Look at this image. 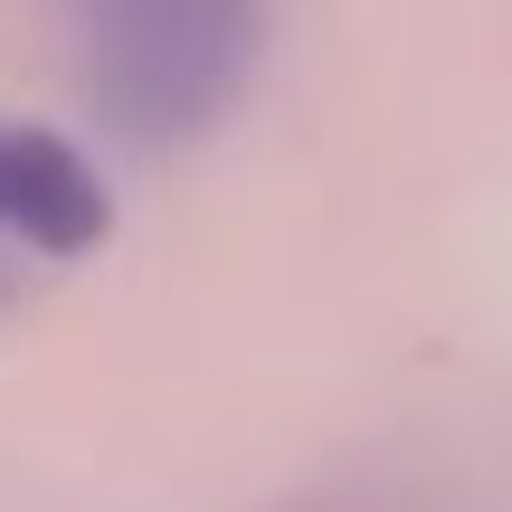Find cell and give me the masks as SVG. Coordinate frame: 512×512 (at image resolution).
I'll return each instance as SVG.
<instances>
[{"label":"cell","instance_id":"6da1fadb","mask_svg":"<svg viewBox=\"0 0 512 512\" xmlns=\"http://www.w3.org/2000/svg\"><path fill=\"white\" fill-rule=\"evenodd\" d=\"M256 0H76V57L114 124L200 133L256 67Z\"/></svg>","mask_w":512,"mask_h":512},{"label":"cell","instance_id":"7a4b0ae2","mask_svg":"<svg viewBox=\"0 0 512 512\" xmlns=\"http://www.w3.org/2000/svg\"><path fill=\"white\" fill-rule=\"evenodd\" d=\"M105 238V181L38 124H0V266H67Z\"/></svg>","mask_w":512,"mask_h":512}]
</instances>
